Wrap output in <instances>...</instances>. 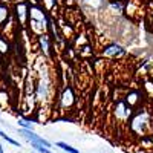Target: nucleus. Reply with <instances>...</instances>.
I'll return each mask as SVG.
<instances>
[{"label": "nucleus", "mask_w": 153, "mask_h": 153, "mask_svg": "<svg viewBox=\"0 0 153 153\" xmlns=\"http://www.w3.org/2000/svg\"><path fill=\"white\" fill-rule=\"evenodd\" d=\"M130 130L135 135H147L153 130V118L146 110L135 113L130 120Z\"/></svg>", "instance_id": "1"}, {"label": "nucleus", "mask_w": 153, "mask_h": 153, "mask_svg": "<svg viewBox=\"0 0 153 153\" xmlns=\"http://www.w3.org/2000/svg\"><path fill=\"white\" fill-rule=\"evenodd\" d=\"M113 115L118 121H129V118H132L133 115V107L126 100H118L113 106Z\"/></svg>", "instance_id": "2"}, {"label": "nucleus", "mask_w": 153, "mask_h": 153, "mask_svg": "<svg viewBox=\"0 0 153 153\" xmlns=\"http://www.w3.org/2000/svg\"><path fill=\"white\" fill-rule=\"evenodd\" d=\"M49 80H48V75H42L37 81L35 86V98H37V103H45V101L49 98Z\"/></svg>", "instance_id": "3"}, {"label": "nucleus", "mask_w": 153, "mask_h": 153, "mask_svg": "<svg viewBox=\"0 0 153 153\" xmlns=\"http://www.w3.org/2000/svg\"><path fill=\"white\" fill-rule=\"evenodd\" d=\"M14 17L22 28H26L29 22V5L26 2H17L14 6Z\"/></svg>", "instance_id": "4"}, {"label": "nucleus", "mask_w": 153, "mask_h": 153, "mask_svg": "<svg viewBox=\"0 0 153 153\" xmlns=\"http://www.w3.org/2000/svg\"><path fill=\"white\" fill-rule=\"evenodd\" d=\"M20 135H22L23 138H26L29 143H38V144H43V146L48 147V149H52V147H51V143L48 141V139H45V138L40 136V135H37L32 129H20Z\"/></svg>", "instance_id": "5"}, {"label": "nucleus", "mask_w": 153, "mask_h": 153, "mask_svg": "<svg viewBox=\"0 0 153 153\" xmlns=\"http://www.w3.org/2000/svg\"><path fill=\"white\" fill-rule=\"evenodd\" d=\"M75 104V94L72 91V87H65L61 92V97H60V107L61 109H71L72 106Z\"/></svg>", "instance_id": "6"}, {"label": "nucleus", "mask_w": 153, "mask_h": 153, "mask_svg": "<svg viewBox=\"0 0 153 153\" xmlns=\"http://www.w3.org/2000/svg\"><path fill=\"white\" fill-rule=\"evenodd\" d=\"M29 20H35V22H42V23H49V19L46 16L45 9L40 5H31L29 6Z\"/></svg>", "instance_id": "7"}, {"label": "nucleus", "mask_w": 153, "mask_h": 153, "mask_svg": "<svg viewBox=\"0 0 153 153\" xmlns=\"http://www.w3.org/2000/svg\"><path fill=\"white\" fill-rule=\"evenodd\" d=\"M38 46H40V51L45 57H52V52H51V40H49V35L48 34H42L38 35Z\"/></svg>", "instance_id": "8"}, {"label": "nucleus", "mask_w": 153, "mask_h": 153, "mask_svg": "<svg viewBox=\"0 0 153 153\" xmlns=\"http://www.w3.org/2000/svg\"><path fill=\"white\" fill-rule=\"evenodd\" d=\"M103 55H106V57H112V58H117V57L124 55V49H123L121 46H118V45H110V46L104 48Z\"/></svg>", "instance_id": "9"}, {"label": "nucleus", "mask_w": 153, "mask_h": 153, "mask_svg": "<svg viewBox=\"0 0 153 153\" xmlns=\"http://www.w3.org/2000/svg\"><path fill=\"white\" fill-rule=\"evenodd\" d=\"M9 19H11V8L6 3L0 2V29L3 28L6 22H9Z\"/></svg>", "instance_id": "10"}, {"label": "nucleus", "mask_w": 153, "mask_h": 153, "mask_svg": "<svg viewBox=\"0 0 153 153\" xmlns=\"http://www.w3.org/2000/svg\"><path fill=\"white\" fill-rule=\"evenodd\" d=\"M11 52V45L8 42V38L0 34V55H8Z\"/></svg>", "instance_id": "11"}, {"label": "nucleus", "mask_w": 153, "mask_h": 153, "mask_svg": "<svg viewBox=\"0 0 153 153\" xmlns=\"http://www.w3.org/2000/svg\"><path fill=\"white\" fill-rule=\"evenodd\" d=\"M138 97H139V92H130L129 95H127L126 101H127V103H129L132 107H135V106L138 104Z\"/></svg>", "instance_id": "12"}, {"label": "nucleus", "mask_w": 153, "mask_h": 153, "mask_svg": "<svg viewBox=\"0 0 153 153\" xmlns=\"http://www.w3.org/2000/svg\"><path fill=\"white\" fill-rule=\"evenodd\" d=\"M57 147H60L61 150H65V152H68V153H78V150H76V149H74L72 146H69V144H66V143H63V141L57 143Z\"/></svg>", "instance_id": "13"}, {"label": "nucleus", "mask_w": 153, "mask_h": 153, "mask_svg": "<svg viewBox=\"0 0 153 153\" xmlns=\"http://www.w3.org/2000/svg\"><path fill=\"white\" fill-rule=\"evenodd\" d=\"M31 146H32V149H34L35 152H38V153H52V152H51V149L45 147L43 144H38V143H31Z\"/></svg>", "instance_id": "14"}, {"label": "nucleus", "mask_w": 153, "mask_h": 153, "mask_svg": "<svg viewBox=\"0 0 153 153\" xmlns=\"http://www.w3.org/2000/svg\"><path fill=\"white\" fill-rule=\"evenodd\" d=\"M0 136H2V139H5L6 143H9V144H12V146H16V147H20V144H19V141H16L14 138H11L9 135H6L3 130H0Z\"/></svg>", "instance_id": "15"}, {"label": "nucleus", "mask_w": 153, "mask_h": 153, "mask_svg": "<svg viewBox=\"0 0 153 153\" xmlns=\"http://www.w3.org/2000/svg\"><path fill=\"white\" fill-rule=\"evenodd\" d=\"M17 123H19V126L22 127V129H32V124H31L29 121H26L25 118H20Z\"/></svg>", "instance_id": "16"}, {"label": "nucleus", "mask_w": 153, "mask_h": 153, "mask_svg": "<svg viewBox=\"0 0 153 153\" xmlns=\"http://www.w3.org/2000/svg\"><path fill=\"white\" fill-rule=\"evenodd\" d=\"M43 5H45L46 11H52L55 6V0H43Z\"/></svg>", "instance_id": "17"}, {"label": "nucleus", "mask_w": 153, "mask_h": 153, "mask_svg": "<svg viewBox=\"0 0 153 153\" xmlns=\"http://www.w3.org/2000/svg\"><path fill=\"white\" fill-rule=\"evenodd\" d=\"M86 3L92 5L94 8H100L101 5H103V0H86Z\"/></svg>", "instance_id": "18"}, {"label": "nucleus", "mask_w": 153, "mask_h": 153, "mask_svg": "<svg viewBox=\"0 0 153 153\" xmlns=\"http://www.w3.org/2000/svg\"><path fill=\"white\" fill-rule=\"evenodd\" d=\"M0 153H5V152H3V147H2V146H0Z\"/></svg>", "instance_id": "19"}, {"label": "nucleus", "mask_w": 153, "mask_h": 153, "mask_svg": "<svg viewBox=\"0 0 153 153\" xmlns=\"http://www.w3.org/2000/svg\"><path fill=\"white\" fill-rule=\"evenodd\" d=\"M110 2H115V0H110Z\"/></svg>", "instance_id": "20"}]
</instances>
